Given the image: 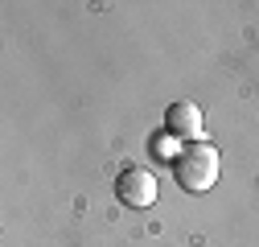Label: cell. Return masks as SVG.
<instances>
[{"mask_svg":"<svg viewBox=\"0 0 259 247\" xmlns=\"http://www.w3.org/2000/svg\"><path fill=\"white\" fill-rule=\"evenodd\" d=\"M165 136L181 140V144H193L206 136V119H202V107L189 103V99H177L165 107Z\"/></svg>","mask_w":259,"mask_h":247,"instance_id":"2","label":"cell"},{"mask_svg":"<svg viewBox=\"0 0 259 247\" xmlns=\"http://www.w3.org/2000/svg\"><path fill=\"white\" fill-rule=\"evenodd\" d=\"M115 198H119L123 206H132V210H148V206L156 202V173H148V169H140V165L123 169V173L115 177Z\"/></svg>","mask_w":259,"mask_h":247,"instance_id":"3","label":"cell"},{"mask_svg":"<svg viewBox=\"0 0 259 247\" xmlns=\"http://www.w3.org/2000/svg\"><path fill=\"white\" fill-rule=\"evenodd\" d=\"M148 152H152V157H165V136H152L148 140Z\"/></svg>","mask_w":259,"mask_h":247,"instance_id":"4","label":"cell"},{"mask_svg":"<svg viewBox=\"0 0 259 247\" xmlns=\"http://www.w3.org/2000/svg\"><path fill=\"white\" fill-rule=\"evenodd\" d=\"M222 173V157L210 140H193V144H181L177 157H173V177L185 194H206L210 185L218 181Z\"/></svg>","mask_w":259,"mask_h":247,"instance_id":"1","label":"cell"}]
</instances>
